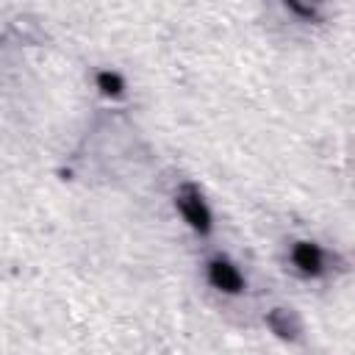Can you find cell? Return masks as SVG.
<instances>
[{
    "label": "cell",
    "instance_id": "cell-1",
    "mask_svg": "<svg viewBox=\"0 0 355 355\" xmlns=\"http://www.w3.org/2000/svg\"><path fill=\"white\" fill-rule=\"evenodd\" d=\"M175 202H178V211H180V216L186 219V225L191 230H197V233H208L211 230V211H208V205H205V200H202L197 186H191V183L183 186L178 191Z\"/></svg>",
    "mask_w": 355,
    "mask_h": 355
},
{
    "label": "cell",
    "instance_id": "cell-2",
    "mask_svg": "<svg viewBox=\"0 0 355 355\" xmlns=\"http://www.w3.org/2000/svg\"><path fill=\"white\" fill-rule=\"evenodd\" d=\"M205 272H208V283H211L214 288L225 291V294H239V291L244 288V275L239 272V266H236L233 261H227V258H222V255L211 258Z\"/></svg>",
    "mask_w": 355,
    "mask_h": 355
},
{
    "label": "cell",
    "instance_id": "cell-3",
    "mask_svg": "<svg viewBox=\"0 0 355 355\" xmlns=\"http://www.w3.org/2000/svg\"><path fill=\"white\" fill-rule=\"evenodd\" d=\"M291 263H294V269H297L300 275L316 277V275H322V269H324V252H322V247L313 244V241H297V244L291 247Z\"/></svg>",
    "mask_w": 355,
    "mask_h": 355
},
{
    "label": "cell",
    "instance_id": "cell-4",
    "mask_svg": "<svg viewBox=\"0 0 355 355\" xmlns=\"http://www.w3.org/2000/svg\"><path fill=\"white\" fill-rule=\"evenodd\" d=\"M269 324H272V330H275L277 336H283V338H291V336H297V330H300V324H297V316H294L291 311H286V308H277V311H272V316H269Z\"/></svg>",
    "mask_w": 355,
    "mask_h": 355
},
{
    "label": "cell",
    "instance_id": "cell-5",
    "mask_svg": "<svg viewBox=\"0 0 355 355\" xmlns=\"http://www.w3.org/2000/svg\"><path fill=\"white\" fill-rule=\"evenodd\" d=\"M94 83H97V89H100L103 94H108V97H119V94L125 92L122 75H119V72H111V69H100V72L94 75Z\"/></svg>",
    "mask_w": 355,
    "mask_h": 355
},
{
    "label": "cell",
    "instance_id": "cell-6",
    "mask_svg": "<svg viewBox=\"0 0 355 355\" xmlns=\"http://www.w3.org/2000/svg\"><path fill=\"white\" fill-rule=\"evenodd\" d=\"M286 11H291V14H297V17H305V19H313V17H316V8L300 6V3H286Z\"/></svg>",
    "mask_w": 355,
    "mask_h": 355
}]
</instances>
